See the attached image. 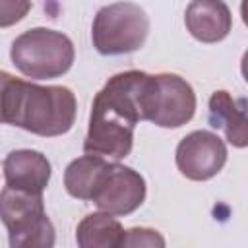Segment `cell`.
Instances as JSON below:
<instances>
[{"mask_svg": "<svg viewBox=\"0 0 248 248\" xmlns=\"http://www.w3.org/2000/svg\"><path fill=\"white\" fill-rule=\"evenodd\" d=\"M153 76L141 70L114 74L95 95L83 140L85 155L124 159L134 145V128L149 120Z\"/></svg>", "mask_w": 248, "mask_h": 248, "instance_id": "obj_1", "label": "cell"}, {"mask_svg": "<svg viewBox=\"0 0 248 248\" xmlns=\"http://www.w3.org/2000/svg\"><path fill=\"white\" fill-rule=\"evenodd\" d=\"M76 112V95L64 85H39L19 78H12L6 85L2 124H12L43 138H54L70 132Z\"/></svg>", "mask_w": 248, "mask_h": 248, "instance_id": "obj_2", "label": "cell"}, {"mask_svg": "<svg viewBox=\"0 0 248 248\" xmlns=\"http://www.w3.org/2000/svg\"><path fill=\"white\" fill-rule=\"evenodd\" d=\"M12 64L31 79H52L64 76L76 58L74 43L62 31L33 27L14 39Z\"/></svg>", "mask_w": 248, "mask_h": 248, "instance_id": "obj_3", "label": "cell"}, {"mask_svg": "<svg viewBox=\"0 0 248 248\" xmlns=\"http://www.w3.org/2000/svg\"><path fill=\"white\" fill-rule=\"evenodd\" d=\"M0 221L8 229L10 248H54L56 231L45 213L43 194L4 186Z\"/></svg>", "mask_w": 248, "mask_h": 248, "instance_id": "obj_4", "label": "cell"}, {"mask_svg": "<svg viewBox=\"0 0 248 248\" xmlns=\"http://www.w3.org/2000/svg\"><path fill=\"white\" fill-rule=\"evenodd\" d=\"M147 33L149 17L141 6L132 2L103 6L91 25L93 46L105 56L130 54L141 48Z\"/></svg>", "mask_w": 248, "mask_h": 248, "instance_id": "obj_5", "label": "cell"}, {"mask_svg": "<svg viewBox=\"0 0 248 248\" xmlns=\"http://www.w3.org/2000/svg\"><path fill=\"white\" fill-rule=\"evenodd\" d=\"M174 161L182 176L203 182L219 174L225 167L227 147L217 134L209 130H194L178 141Z\"/></svg>", "mask_w": 248, "mask_h": 248, "instance_id": "obj_6", "label": "cell"}, {"mask_svg": "<svg viewBox=\"0 0 248 248\" xmlns=\"http://www.w3.org/2000/svg\"><path fill=\"white\" fill-rule=\"evenodd\" d=\"M196 112V93L192 85L176 74L153 76L149 122L161 128H180Z\"/></svg>", "mask_w": 248, "mask_h": 248, "instance_id": "obj_7", "label": "cell"}, {"mask_svg": "<svg viewBox=\"0 0 248 248\" xmlns=\"http://www.w3.org/2000/svg\"><path fill=\"white\" fill-rule=\"evenodd\" d=\"M145 178L138 170L120 163H110L91 202L103 213L124 217L134 213L145 202Z\"/></svg>", "mask_w": 248, "mask_h": 248, "instance_id": "obj_8", "label": "cell"}, {"mask_svg": "<svg viewBox=\"0 0 248 248\" xmlns=\"http://www.w3.org/2000/svg\"><path fill=\"white\" fill-rule=\"evenodd\" d=\"M48 159L35 149H16L4 159V180L6 186L25 190L31 194H43L50 180Z\"/></svg>", "mask_w": 248, "mask_h": 248, "instance_id": "obj_9", "label": "cell"}, {"mask_svg": "<svg viewBox=\"0 0 248 248\" xmlns=\"http://www.w3.org/2000/svg\"><path fill=\"white\" fill-rule=\"evenodd\" d=\"M184 23L194 39L202 43H219L229 35L232 16L225 2L194 0L186 6Z\"/></svg>", "mask_w": 248, "mask_h": 248, "instance_id": "obj_10", "label": "cell"}, {"mask_svg": "<svg viewBox=\"0 0 248 248\" xmlns=\"http://www.w3.org/2000/svg\"><path fill=\"white\" fill-rule=\"evenodd\" d=\"M209 126L223 130L225 138L234 147L248 145V116H246V99H234L229 91L219 89L209 97L207 110Z\"/></svg>", "mask_w": 248, "mask_h": 248, "instance_id": "obj_11", "label": "cell"}, {"mask_svg": "<svg viewBox=\"0 0 248 248\" xmlns=\"http://www.w3.org/2000/svg\"><path fill=\"white\" fill-rule=\"evenodd\" d=\"M108 167L110 163L107 159L95 155H83L74 159L64 170L66 192L78 200H93Z\"/></svg>", "mask_w": 248, "mask_h": 248, "instance_id": "obj_12", "label": "cell"}, {"mask_svg": "<svg viewBox=\"0 0 248 248\" xmlns=\"http://www.w3.org/2000/svg\"><path fill=\"white\" fill-rule=\"evenodd\" d=\"M122 236L120 221L103 211L85 215L76 229L78 248H118Z\"/></svg>", "mask_w": 248, "mask_h": 248, "instance_id": "obj_13", "label": "cell"}, {"mask_svg": "<svg viewBox=\"0 0 248 248\" xmlns=\"http://www.w3.org/2000/svg\"><path fill=\"white\" fill-rule=\"evenodd\" d=\"M118 248H165V238L159 231L149 227H132L124 231Z\"/></svg>", "mask_w": 248, "mask_h": 248, "instance_id": "obj_14", "label": "cell"}, {"mask_svg": "<svg viewBox=\"0 0 248 248\" xmlns=\"http://www.w3.org/2000/svg\"><path fill=\"white\" fill-rule=\"evenodd\" d=\"M31 10L27 0H0V27H10L21 21Z\"/></svg>", "mask_w": 248, "mask_h": 248, "instance_id": "obj_15", "label": "cell"}, {"mask_svg": "<svg viewBox=\"0 0 248 248\" xmlns=\"http://www.w3.org/2000/svg\"><path fill=\"white\" fill-rule=\"evenodd\" d=\"M12 78H14L12 74L0 70V124H2V101H4V91H6V85H8V81H10Z\"/></svg>", "mask_w": 248, "mask_h": 248, "instance_id": "obj_16", "label": "cell"}]
</instances>
